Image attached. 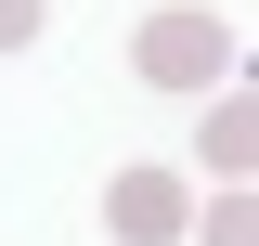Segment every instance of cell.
<instances>
[{"label":"cell","instance_id":"1","mask_svg":"<svg viewBox=\"0 0 259 246\" xmlns=\"http://www.w3.org/2000/svg\"><path fill=\"white\" fill-rule=\"evenodd\" d=\"M130 65H143L156 91H207V78L233 65V26H221V13H156V26L130 39Z\"/></svg>","mask_w":259,"mask_h":246},{"label":"cell","instance_id":"2","mask_svg":"<svg viewBox=\"0 0 259 246\" xmlns=\"http://www.w3.org/2000/svg\"><path fill=\"white\" fill-rule=\"evenodd\" d=\"M104 233L117 246H168L182 233V182H168V169H130V182L104 194Z\"/></svg>","mask_w":259,"mask_h":246},{"label":"cell","instance_id":"3","mask_svg":"<svg viewBox=\"0 0 259 246\" xmlns=\"http://www.w3.org/2000/svg\"><path fill=\"white\" fill-rule=\"evenodd\" d=\"M13 39H39V0H0V52H13Z\"/></svg>","mask_w":259,"mask_h":246}]
</instances>
